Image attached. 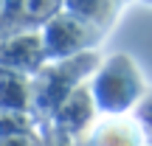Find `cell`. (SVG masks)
<instances>
[{
  "mask_svg": "<svg viewBox=\"0 0 152 146\" xmlns=\"http://www.w3.org/2000/svg\"><path fill=\"white\" fill-rule=\"evenodd\" d=\"M93 25L82 23L79 17L68 14V11H59L56 17H51L42 28H39V37H42V51H45V62H65L71 59L73 54H79L82 48L93 42L99 34L90 31Z\"/></svg>",
  "mask_w": 152,
  "mask_h": 146,
  "instance_id": "6da1fadb",
  "label": "cell"
},
{
  "mask_svg": "<svg viewBox=\"0 0 152 146\" xmlns=\"http://www.w3.org/2000/svg\"><path fill=\"white\" fill-rule=\"evenodd\" d=\"M42 65H45V51L39 31L11 34V37L0 39V68L3 70H14L31 79Z\"/></svg>",
  "mask_w": 152,
  "mask_h": 146,
  "instance_id": "7a4b0ae2",
  "label": "cell"
},
{
  "mask_svg": "<svg viewBox=\"0 0 152 146\" xmlns=\"http://www.w3.org/2000/svg\"><path fill=\"white\" fill-rule=\"evenodd\" d=\"M31 107V79L0 68V110L26 113Z\"/></svg>",
  "mask_w": 152,
  "mask_h": 146,
  "instance_id": "3957f363",
  "label": "cell"
},
{
  "mask_svg": "<svg viewBox=\"0 0 152 146\" xmlns=\"http://www.w3.org/2000/svg\"><path fill=\"white\" fill-rule=\"evenodd\" d=\"M11 34H26L20 25V0H0V39Z\"/></svg>",
  "mask_w": 152,
  "mask_h": 146,
  "instance_id": "277c9868",
  "label": "cell"
},
{
  "mask_svg": "<svg viewBox=\"0 0 152 146\" xmlns=\"http://www.w3.org/2000/svg\"><path fill=\"white\" fill-rule=\"evenodd\" d=\"M0 146H26L23 138H0Z\"/></svg>",
  "mask_w": 152,
  "mask_h": 146,
  "instance_id": "5b68a950",
  "label": "cell"
}]
</instances>
